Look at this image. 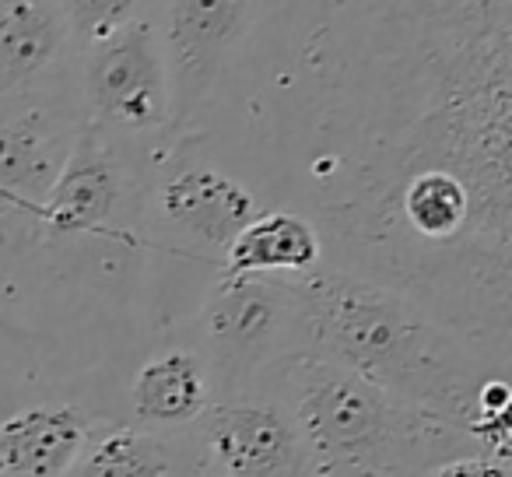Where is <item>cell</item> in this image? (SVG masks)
Here are the masks:
<instances>
[{
    "label": "cell",
    "instance_id": "cell-1",
    "mask_svg": "<svg viewBox=\"0 0 512 477\" xmlns=\"http://www.w3.org/2000/svg\"><path fill=\"white\" fill-rule=\"evenodd\" d=\"M369 130L309 169L302 204L334 267L432 292L512 260V0L372 11ZM330 264V260H327Z\"/></svg>",
    "mask_w": 512,
    "mask_h": 477
},
{
    "label": "cell",
    "instance_id": "cell-2",
    "mask_svg": "<svg viewBox=\"0 0 512 477\" xmlns=\"http://www.w3.org/2000/svg\"><path fill=\"white\" fill-rule=\"evenodd\" d=\"M285 278L306 306L313 355L358 372L407 404L456 421L477 442V393L498 369L474 344L411 295L327 260Z\"/></svg>",
    "mask_w": 512,
    "mask_h": 477
},
{
    "label": "cell",
    "instance_id": "cell-3",
    "mask_svg": "<svg viewBox=\"0 0 512 477\" xmlns=\"http://www.w3.org/2000/svg\"><path fill=\"white\" fill-rule=\"evenodd\" d=\"M267 390L292 414L313 477H421L449 456L481 449L456 421L320 355L292 362Z\"/></svg>",
    "mask_w": 512,
    "mask_h": 477
},
{
    "label": "cell",
    "instance_id": "cell-4",
    "mask_svg": "<svg viewBox=\"0 0 512 477\" xmlns=\"http://www.w3.org/2000/svg\"><path fill=\"white\" fill-rule=\"evenodd\" d=\"M214 400L267 390L299 358L313 355L306 306L285 274H218L197 313V341Z\"/></svg>",
    "mask_w": 512,
    "mask_h": 477
},
{
    "label": "cell",
    "instance_id": "cell-5",
    "mask_svg": "<svg viewBox=\"0 0 512 477\" xmlns=\"http://www.w3.org/2000/svg\"><path fill=\"white\" fill-rule=\"evenodd\" d=\"M71 85L88 127L127 155L141 144L162 148L176 141L169 67L151 15L78 46L71 57Z\"/></svg>",
    "mask_w": 512,
    "mask_h": 477
},
{
    "label": "cell",
    "instance_id": "cell-6",
    "mask_svg": "<svg viewBox=\"0 0 512 477\" xmlns=\"http://www.w3.org/2000/svg\"><path fill=\"white\" fill-rule=\"evenodd\" d=\"M81 123L71 64L22 92L0 95V218L36 221Z\"/></svg>",
    "mask_w": 512,
    "mask_h": 477
},
{
    "label": "cell",
    "instance_id": "cell-7",
    "mask_svg": "<svg viewBox=\"0 0 512 477\" xmlns=\"http://www.w3.org/2000/svg\"><path fill=\"white\" fill-rule=\"evenodd\" d=\"M264 0H151L172 85V130L190 134L218 81L253 36Z\"/></svg>",
    "mask_w": 512,
    "mask_h": 477
},
{
    "label": "cell",
    "instance_id": "cell-8",
    "mask_svg": "<svg viewBox=\"0 0 512 477\" xmlns=\"http://www.w3.org/2000/svg\"><path fill=\"white\" fill-rule=\"evenodd\" d=\"M165 169L144 183V218L165 232V250L183 257H218L242 225L264 211V200L242 176L176 151L169 141Z\"/></svg>",
    "mask_w": 512,
    "mask_h": 477
},
{
    "label": "cell",
    "instance_id": "cell-9",
    "mask_svg": "<svg viewBox=\"0 0 512 477\" xmlns=\"http://www.w3.org/2000/svg\"><path fill=\"white\" fill-rule=\"evenodd\" d=\"M144 211V176L134 155L81 123L74 148L39 204L32 228L50 239L113 235L137 243V214Z\"/></svg>",
    "mask_w": 512,
    "mask_h": 477
},
{
    "label": "cell",
    "instance_id": "cell-10",
    "mask_svg": "<svg viewBox=\"0 0 512 477\" xmlns=\"http://www.w3.org/2000/svg\"><path fill=\"white\" fill-rule=\"evenodd\" d=\"M183 439L225 477H313L299 428L271 390L211 400Z\"/></svg>",
    "mask_w": 512,
    "mask_h": 477
},
{
    "label": "cell",
    "instance_id": "cell-11",
    "mask_svg": "<svg viewBox=\"0 0 512 477\" xmlns=\"http://www.w3.org/2000/svg\"><path fill=\"white\" fill-rule=\"evenodd\" d=\"M130 425L158 435H179L214 400L211 372L193 344L162 348L130 379Z\"/></svg>",
    "mask_w": 512,
    "mask_h": 477
},
{
    "label": "cell",
    "instance_id": "cell-12",
    "mask_svg": "<svg viewBox=\"0 0 512 477\" xmlns=\"http://www.w3.org/2000/svg\"><path fill=\"white\" fill-rule=\"evenodd\" d=\"M71 57V32L53 0H0V95L64 71Z\"/></svg>",
    "mask_w": 512,
    "mask_h": 477
},
{
    "label": "cell",
    "instance_id": "cell-13",
    "mask_svg": "<svg viewBox=\"0 0 512 477\" xmlns=\"http://www.w3.org/2000/svg\"><path fill=\"white\" fill-rule=\"evenodd\" d=\"M95 421L81 407H25L0 421L4 477H67Z\"/></svg>",
    "mask_w": 512,
    "mask_h": 477
},
{
    "label": "cell",
    "instance_id": "cell-14",
    "mask_svg": "<svg viewBox=\"0 0 512 477\" xmlns=\"http://www.w3.org/2000/svg\"><path fill=\"white\" fill-rule=\"evenodd\" d=\"M323 235L292 207H264L235 232L218 260V274H302L323 264Z\"/></svg>",
    "mask_w": 512,
    "mask_h": 477
},
{
    "label": "cell",
    "instance_id": "cell-15",
    "mask_svg": "<svg viewBox=\"0 0 512 477\" xmlns=\"http://www.w3.org/2000/svg\"><path fill=\"white\" fill-rule=\"evenodd\" d=\"M183 453V435L137 425L92 428L67 477H176Z\"/></svg>",
    "mask_w": 512,
    "mask_h": 477
},
{
    "label": "cell",
    "instance_id": "cell-16",
    "mask_svg": "<svg viewBox=\"0 0 512 477\" xmlns=\"http://www.w3.org/2000/svg\"><path fill=\"white\" fill-rule=\"evenodd\" d=\"M53 4L71 32L74 50L95 43V39H106L109 32L148 15L151 8V0H53Z\"/></svg>",
    "mask_w": 512,
    "mask_h": 477
},
{
    "label": "cell",
    "instance_id": "cell-17",
    "mask_svg": "<svg viewBox=\"0 0 512 477\" xmlns=\"http://www.w3.org/2000/svg\"><path fill=\"white\" fill-rule=\"evenodd\" d=\"M421 477H512V456L491 453V449H470V453L435 463Z\"/></svg>",
    "mask_w": 512,
    "mask_h": 477
},
{
    "label": "cell",
    "instance_id": "cell-18",
    "mask_svg": "<svg viewBox=\"0 0 512 477\" xmlns=\"http://www.w3.org/2000/svg\"><path fill=\"white\" fill-rule=\"evenodd\" d=\"M183 435V432H179ZM183 463H179V470H176V477H225L221 470H214L211 463H204V460H197V456L190 453V446H186V439H183Z\"/></svg>",
    "mask_w": 512,
    "mask_h": 477
}]
</instances>
